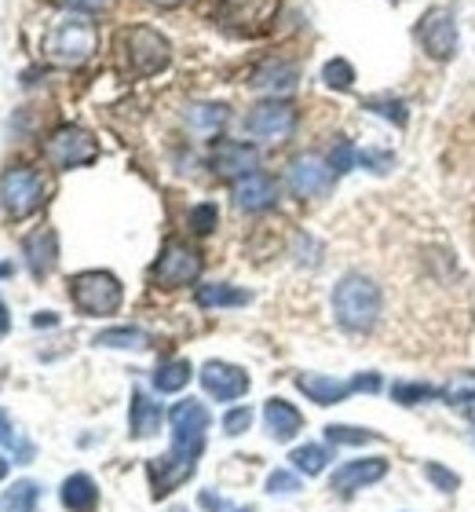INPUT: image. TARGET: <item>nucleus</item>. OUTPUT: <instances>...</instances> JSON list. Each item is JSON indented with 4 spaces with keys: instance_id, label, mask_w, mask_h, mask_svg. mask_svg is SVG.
Returning <instances> with one entry per match:
<instances>
[{
    "instance_id": "4",
    "label": "nucleus",
    "mask_w": 475,
    "mask_h": 512,
    "mask_svg": "<svg viewBox=\"0 0 475 512\" xmlns=\"http://www.w3.org/2000/svg\"><path fill=\"white\" fill-rule=\"evenodd\" d=\"M44 176L30 165H8L0 176V205L11 220H26L44 205Z\"/></svg>"
},
{
    "instance_id": "26",
    "label": "nucleus",
    "mask_w": 475,
    "mask_h": 512,
    "mask_svg": "<svg viewBox=\"0 0 475 512\" xmlns=\"http://www.w3.org/2000/svg\"><path fill=\"white\" fill-rule=\"evenodd\" d=\"M99 348H125V352H143L150 348V337L139 326H117V330H103L95 337Z\"/></svg>"
},
{
    "instance_id": "6",
    "label": "nucleus",
    "mask_w": 475,
    "mask_h": 512,
    "mask_svg": "<svg viewBox=\"0 0 475 512\" xmlns=\"http://www.w3.org/2000/svg\"><path fill=\"white\" fill-rule=\"evenodd\" d=\"M121 48H125L128 70L136 77L161 74L172 59V44L154 26H132V30H125L121 33Z\"/></svg>"
},
{
    "instance_id": "44",
    "label": "nucleus",
    "mask_w": 475,
    "mask_h": 512,
    "mask_svg": "<svg viewBox=\"0 0 475 512\" xmlns=\"http://www.w3.org/2000/svg\"><path fill=\"white\" fill-rule=\"evenodd\" d=\"M55 322H59V319H55L52 311H41V315H33V326H37V330H41V326H55Z\"/></svg>"
},
{
    "instance_id": "33",
    "label": "nucleus",
    "mask_w": 475,
    "mask_h": 512,
    "mask_svg": "<svg viewBox=\"0 0 475 512\" xmlns=\"http://www.w3.org/2000/svg\"><path fill=\"white\" fill-rule=\"evenodd\" d=\"M322 81H326L329 88H337V92H348V88L355 85V66H351L348 59H329V63L322 66Z\"/></svg>"
},
{
    "instance_id": "11",
    "label": "nucleus",
    "mask_w": 475,
    "mask_h": 512,
    "mask_svg": "<svg viewBox=\"0 0 475 512\" xmlns=\"http://www.w3.org/2000/svg\"><path fill=\"white\" fill-rule=\"evenodd\" d=\"M417 41H421V48L432 59H439V63H446V59H454L457 55V19L450 8H432L424 11L421 26H417Z\"/></svg>"
},
{
    "instance_id": "3",
    "label": "nucleus",
    "mask_w": 475,
    "mask_h": 512,
    "mask_svg": "<svg viewBox=\"0 0 475 512\" xmlns=\"http://www.w3.org/2000/svg\"><path fill=\"white\" fill-rule=\"evenodd\" d=\"M70 297H74L81 315L106 319V315H114L121 308L125 289H121V278L110 275V271H81V275L70 278Z\"/></svg>"
},
{
    "instance_id": "17",
    "label": "nucleus",
    "mask_w": 475,
    "mask_h": 512,
    "mask_svg": "<svg viewBox=\"0 0 475 512\" xmlns=\"http://www.w3.org/2000/svg\"><path fill=\"white\" fill-rule=\"evenodd\" d=\"M231 198L242 213H264V209H271L278 202V183L271 176H264V172H253V176L234 183Z\"/></svg>"
},
{
    "instance_id": "18",
    "label": "nucleus",
    "mask_w": 475,
    "mask_h": 512,
    "mask_svg": "<svg viewBox=\"0 0 475 512\" xmlns=\"http://www.w3.org/2000/svg\"><path fill=\"white\" fill-rule=\"evenodd\" d=\"M296 388L318 406H337L355 392L351 381H337V377H322V374H300L296 377Z\"/></svg>"
},
{
    "instance_id": "13",
    "label": "nucleus",
    "mask_w": 475,
    "mask_h": 512,
    "mask_svg": "<svg viewBox=\"0 0 475 512\" xmlns=\"http://www.w3.org/2000/svg\"><path fill=\"white\" fill-rule=\"evenodd\" d=\"M201 388L216 399V403H234V399H242L249 392V374H245L242 366L234 363H220V359H209V363L201 366Z\"/></svg>"
},
{
    "instance_id": "28",
    "label": "nucleus",
    "mask_w": 475,
    "mask_h": 512,
    "mask_svg": "<svg viewBox=\"0 0 475 512\" xmlns=\"http://www.w3.org/2000/svg\"><path fill=\"white\" fill-rule=\"evenodd\" d=\"M37 498H41V487L33 480L11 483V491L0 498V512H37Z\"/></svg>"
},
{
    "instance_id": "36",
    "label": "nucleus",
    "mask_w": 475,
    "mask_h": 512,
    "mask_svg": "<svg viewBox=\"0 0 475 512\" xmlns=\"http://www.w3.org/2000/svg\"><path fill=\"white\" fill-rule=\"evenodd\" d=\"M253 428V406H234L223 414V436H242Z\"/></svg>"
},
{
    "instance_id": "1",
    "label": "nucleus",
    "mask_w": 475,
    "mask_h": 512,
    "mask_svg": "<svg viewBox=\"0 0 475 512\" xmlns=\"http://www.w3.org/2000/svg\"><path fill=\"white\" fill-rule=\"evenodd\" d=\"M384 311V293L370 275L351 271L333 286V319L340 330L348 333H370Z\"/></svg>"
},
{
    "instance_id": "19",
    "label": "nucleus",
    "mask_w": 475,
    "mask_h": 512,
    "mask_svg": "<svg viewBox=\"0 0 475 512\" xmlns=\"http://www.w3.org/2000/svg\"><path fill=\"white\" fill-rule=\"evenodd\" d=\"M161 421H165V410L161 403H154L147 392H132V406H128V428H132V436L136 439H150L158 436Z\"/></svg>"
},
{
    "instance_id": "24",
    "label": "nucleus",
    "mask_w": 475,
    "mask_h": 512,
    "mask_svg": "<svg viewBox=\"0 0 475 512\" xmlns=\"http://www.w3.org/2000/svg\"><path fill=\"white\" fill-rule=\"evenodd\" d=\"M183 121H187L190 132L212 136V132H220L227 125V107L223 103H194V107L183 110Z\"/></svg>"
},
{
    "instance_id": "12",
    "label": "nucleus",
    "mask_w": 475,
    "mask_h": 512,
    "mask_svg": "<svg viewBox=\"0 0 475 512\" xmlns=\"http://www.w3.org/2000/svg\"><path fill=\"white\" fill-rule=\"evenodd\" d=\"M256 165H260V150L253 143H242V139H223L212 147V172L223 176V180H245L253 176Z\"/></svg>"
},
{
    "instance_id": "5",
    "label": "nucleus",
    "mask_w": 475,
    "mask_h": 512,
    "mask_svg": "<svg viewBox=\"0 0 475 512\" xmlns=\"http://www.w3.org/2000/svg\"><path fill=\"white\" fill-rule=\"evenodd\" d=\"M95 158H99V143H95L92 132L81 125H59L52 136L44 139V161L59 172L92 165Z\"/></svg>"
},
{
    "instance_id": "29",
    "label": "nucleus",
    "mask_w": 475,
    "mask_h": 512,
    "mask_svg": "<svg viewBox=\"0 0 475 512\" xmlns=\"http://www.w3.org/2000/svg\"><path fill=\"white\" fill-rule=\"evenodd\" d=\"M439 399H443L446 406L475 403V370H461V374L450 377V381L439 388Z\"/></svg>"
},
{
    "instance_id": "32",
    "label": "nucleus",
    "mask_w": 475,
    "mask_h": 512,
    "mask_svg": "<svg viewBox=\"0 0 475 512\" xmlns=\"http://www.w3.org/2000/svg\"><path fill=\"white\" fill-rule=\"evenodd\" d=\"M366 110H373V114H380V118H388L391 125H399V128L410 121V114H406V103H402V99H395V96L366 99Z\"/></svg>"
},
{
    "instance_id": "39",
    "label": "nucleus",
    "mask_w": 475,
    "mask_h": 512,
    "mask_svg": "<svg viewBox=\"0 0 475 512\" xmlns=\"http://www.w3.org/2000/svg\"><path fill=\"white\" fill-rule=\"evenodd\" d=\"M70 11H81V15H99V11H110L114 0H66Z\"/></svg>"
},
{
    "instance_id": "49",
    "label": "nucleus",
    "mask_w": 475,
    "mask_h": 512,
    "mask_svg": "<svg viewBox=\"0 0 475 512\" xmlns=\"http://www.w3.org/2000/svg\"><path fill=\"white\" fill-rule=\"evenodd\" d=\"M169 512H187V509H180V505H176V509H169Z\"/></svg>"
},
{
    "instance_id": "30",
    "label": "nucleus",
    "mask_w": 475,
    "mask_h": 512,
    "mask_svg": "<svg viewBox=\"0 0 475 512\" xmlns=\"http://www.w3.org/2000/svg\"><path fill=\"white\" fill-rule=\"evenodd\" d=\"M435 395H439V388H432V384H424V381L391 384V399L399 406H421V403H428V399H435Z\"/></svg>"
},
{
    "instance_id": "7",
    "label": "nucleus",
    "mask_w": 475,
    "mask_h": 512,
    "mask_svg": "<svg viewBox=\"0 0 475 512\" xmlns=\"http://www.w3.org/2000/svg\"><path fill=\"white\" fill-rule=\"evenodd\" d=\"M201 275V253L180 238H169L161 249L158 264H154V282L161 289H183L190 282H198Z\"/></svg>"
},
{
    "instance_id": "48",
    "label": "nucleus",
    "mask_w": 475,
    "mask_h": 512,
    "mask_svg": "<svg viewBox=\"0 0 475 512\" xmlns=\"http://www.w3.org/2000/svg\"><path fill=\"white\" fill-rule=\"evenodd\" d=\"M231 512H256V509H231Z\"/></svg>"
},
{
    "instance_id": "34",
    "label": "nucleus",
    "mask_w": 475,
    "mask_h": 512,
    "mask_svg": "<svg viewBox=\"0 0 475 512\" xmlns=\"http://www.w3.org/2000/svg\"><path fill=\"white\" fill-rule=\"evenodd\" d=\"M424 476H428V483H432L435 491H443V494H454L457 487H461V476L450 472L446 465H439V461H428V465H424Z\"/></svg>"
},
{
    "instance_id": "37",
    "label": "nucleus",
    "mask_w": 475,
    "mask_h": 512,
    "mask_svg": "<svg viewBox=\"0 0 475 512\" xmlns=\"http://www.w3.org/2000/svg\"><path fill=\"white\" fill-rule=\"evenodd\" d=\"M355 158H359V154H355V147H351L348 139H340L337 147H333V154H329V165H333V172H337V176H344V172L355 169Z\"/></svg>"
},
{
    "instance_id": "45",
    "label": "nucleus",
    "mask_w": 475,
    "mask_h": 512,
    "mask_svg": "<svg viewBox=\"0 0 475 512\" xmlns=\"http://www.w3.org/2000/svg\"><path fill=\"white\" fill-rule=\"evenodd\" d=\"M11 330V315H8V308H4V300H0V337Z\"/></svg>"
},
{
    "instance_id": "15",
    "label": "nucleus",
    "mask_w": 475,
    "mask_h": 512,
    "mask_svg": "<svg viewBox=\"0 0 475 512\" xmlns=\"http://www.w3.org/2000/svg\"><path fill=\"white\" fill-rule=\"evenodd\" d=\"M384 476H388V458H355V461H344V465L333 472V483H329V487H333L340 498H351L355 491L384 480Z\"/></svg>"
},
{
    "instance_id": "2",
    "label": "nucleus",
    "mask_w": 475,
    "mask_h": 512,
    "mask_svg": "<svg viewBox=\"0 0 475 512\" xmlns=\"http://www.w3.org/2000/svg\"><path fill=\"white\" fill-rule=\"evenodd\" d=\"M99 48V30H95V22L81 11L74 15H63V19L55 22L48 37H44V59L55 66H81L88 63Z\"/></svg>"
},
{
    "instance_id": "22",
    "label": "nucleus",
    "mask_w": 475,
    "mask_h": 512,
    "mask_svg": "<svg viewBox=\"0 0 475 512\" xmlns=\"http://www.w3.org/2000/svg\"><path fill=\"white\" fill-rule=\"evenodd\" d=\"M59 498H63V505L70 512H95L99 509V487H95V480L92 476H85V472H74V476L63 483Z\"/></svg>"
},
{
    "instance_id": "43",
    "label": "nucleus",
    "mask_w": 475,
    "mask_h": 512,
    "mask_svg": "<svg viewBox=\"0 0 475 512\" xmlns=\"http://www.w3.org/2000/svg\"><path fill=\"white\" fill-rule=\"evenodd\" d=\"M201 509H209V512H223V498H216L212 491H201Z\"/></svg>"
},
{
    "instance_id": "42",
    "label": "nucleus",
    "mask_w": 475,
    "mask_h": 512,
    "mask_svg": "<svg viewBox=\"0 0 475 512\" xmlns=\"http://www.w3.org/2000/svg\"><path fill=\"white\" fill-rule=\"evenodd\" d=\"M0 447H15V428H11L8 410H0Z\"/></svg>"
},
{
    "instance_id": "23",
    "label": "nucleus",
    "mask_w": 475,
    "mask_h": 512,
    "mask_svg": "<svg viewBox=\"0 0 475 512\" xmlns=\"http://www.w3.org/2000/svg\"><path fill=\"white\" fill-rule=\"evenodd\" d=\"M194 300H198V308H245L253 300V293L227 286V282H209V286H198Z\"/></svg>"
},
{
    "instance_id": "20",
    "label": "nucleus",
    "mask_w": 475,
    "mask_h": 512,
    "mask_svg": "<svg viewBox=\"0 0 475 512\" xmlns=\"http://www.w3.org/2000/svg\"><path fill=\"white\" fill-rule=\"evenodd\" d=\"M296 77H300L296 63H285V59H267V63H260L253 70V88L282 96V92H293V88H296Z\"/></svg>"
},
{
    "instance_id": "21",
    "label": "nucleus",
    "mask_w": 475,
    "mask_h": 512,
    "mask_svg": "<svg viewBox=\"0 0 475 512\" xmlns=\"http://www.w3.org/2000/svg\"><path fill=\"white\" fill-rule=\"evenodd\" d=\"M264 421H267V432H271V439H278V443H289V439H296V432L304 428V417H300V410H296L293 403H285V399H267Z\"/></svg>"
},
{
    "instance_id": "46",
    "label": "nucleus",
    "mask_w": 475,
    "mask_h": 512,
    "mask_svg": "<svg viewBox=\"0 0 475 512\" xmlns=\"http://www.w3.org/2000/svg\"><path fill=\"white\" fill-rule=\"evenodd\" d=\"M150 4H158V8H180L183 0H150Z\"/></svg>"
},
{
    "instance_id": "31",
    "label": "nucleus",
    "mask_w": 475,
    "mask_h": 512,
    "mask_svg": "<svg viewBox=\"0 0 475 512\" xmlns=\"http://www.w3.org/2000/svg\"><path fill=\"white\" fill-rule=\"evenodd\" d=\"M326 439L333 447H362V443H377L380 432H370V428H355V425H329Z\"/></svg>"
},
{
    "instance_id": "41",
    "label": "nucleus",
    "mask_w": 475,
    "mask_h": 512,
    "mask_svg": "<svg viewBox=\"0 0 475 512\" xmlns=\"http://www.w3.org/2000/svg\"><path fill=\"white\" fill-rule=\"evenodd\" d=\"M351 388H355V392H380V374H359L355 377V381H351Z\"/></svg>"
},
{
    "instance_id": "27",
    "label": "nucleus",
    "mask_w": 475,
    "mask_h": 512,
    "mask_svg": "<svg viewBox=\"0 0 475 512\" xmlns=\"http://www.w3.org/2000/svg\"><path fill=\"white\" fill-rule=\"evenodd\" d=\"M289 461H293V469L304 472V476H322L333 458H329L326 447H318V443H304V447H296L293 454H289Z\"/></svg>"
},
{
    "instance_id": "35",
    "label": "nucleus",
    "mask_w": 475,
    "mask_h": 512,
    "mask_svg": "<svg viewBox=\"0 0 475 512\" xmlns=\"http://www.w3.org/2000/svg\"><path fill=\"white\" fill-rule=\"evenodd\" d=\"M216 224H220V209H216L212 202H201L190 209V227H194L198 235H212Z\"/></svg>"
},
{
    "instance_id": "40",
    "label": "nucleus",
    "mask_w": 475,
    "mask_h": 512,
    "mask_svg": "<svg viewBox=\"0 0 475 512\" xmlns=\"http://www.w3.org/2000/svg\"><path fill=\"white\" fill-rule=\"evenodd\" d=\"M362 165H370L373 172H388L391 169V154H377V150H366V154H359Z\"/></svg>"
},
{
    "instance_id": "38",
    "label": "nucleus",
    "mask_w": 475,
    "mask_h": 512,
    "mask_svg": "<svg viewBox=\"0 0 475 512\" xmlns=\"http://www.w3.org/2000/svg\"><path fill=\"white\" fill-rule=\"evenodd\" d=\"M267 491L271 494H296L300 491V476H296V472L275 469L271 476H267Z\"/></svg>"
},
{
    "instance_id": "8",
    "label": "nucleus",
    "mask_w": 475,
    "mask_h": 512,
    "mask_svg": "<svg viewBox=\"0 0 475 512\" xmlns=\"http://www.w3.org/2000/svg\"><path fill=\"white\" fill-rule=\"evenodd\" d=\"M245 136L256 139V143H282V139L293 136L296 128V107L293 103H282V99H267L260 107H253L245 114Z\"/></svg>"
},
{
    "instance_id": "14",
    "label": "nucleus",
    "mask_w": 475,
    "mask_h": 512,
    "mask_svg": "<svg viewBox=\"0 0 475 512\" xmlns=\"http://www.w3.org/2000/svg\"><path fill=\"white\" fill-rule=\"evenodd\" d=\"M209 410L198 399H183L169 410L172 443H190V447H205V428H209Z\"/></svg>"
},
{
    "instance_id": "10",
    "label": "nucleus",
    "mask_w": 475,
    "mask_h": 512,
    "mask_svg": "<svg viewBox=\"0 0 475 512\" xmlns=\"http://www.w3.org/2000/svg\"><path fill=\"white\" fill-rule=\"evenodd\" d=\"M285 180H289V191L296 198H322V194H329L337 172H333L329 158H322V154H300V158L289 161Z\"/></svg>"
},
{
    "instance_id": "47",
    "label": "nucleus",
    "mask_w": 475,
    "mask_h": 512,
    "mask_svg": "<svg viewBox=\"0 0 475 512\" xmlns=\"http://www.w3.org/2000/svg\"><path fill=\"white\" fill-rule=\"evenodd\" d=\"M4 476H8V461L0 458V480H4Z\"/></svg>"
},
{
    "instance_id": "25",
    "label": "nucleus",
    "mask_w": 475,
    "mask_h": 512,
    "mask_svg": "<svg viewBox=\"0 0 475 512\" xmlns=\"http://www.w3.org/2000/svg\"><path fill=\"white\" fill-rule=\"evenodd\" d=\"M190 377H194V370H190L187 359H169V363H161L158 370H154V388H158L161 395L183 392L190 384Z\"/></svg>"
},
{
    "instance_id": "16",
    "label": "nucleus",
    "mask_w": 475,
    "mask_h": 512,
    "mask_svg": "<svg viewBox=\"0 0 475 512\" xmlns=\"http://www.w3.org/2000/svg\"><path fill=\"white\" fill-rule=\"evenodd\" d=\"M22 256H26V267H30L33 278H48L59 264V235L52 227H37L22 238Z\"/></svg>"
},
{
    "instance_id": "9",
    "label": "nucleus",
    "mask_w": 475,
    "mask_h": 512,
    "mask_svg": "<svg viewBox=\"0 0 475 512\" xmlns=\"http://www.w3.org/2000/svg\"><path fill=\"white\" fill-rule=\"evenodd\" d=\"M205 447H187V443H172V450L165 458L150 461V483H154V498L172 494L180 483H187L198 469V454Z\"/></svg>"
}]
</instances>
